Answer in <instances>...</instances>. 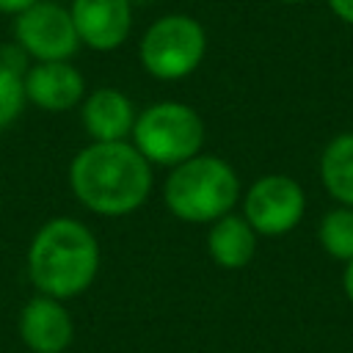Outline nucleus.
Segmentation results:
<instances>
[{
    "instance_id": "obj_1",
    "label": "nucleus",
    "mask_w": 353,
    "mask_h": 353,
    "mask_svg": "<svg viewBox=\"0 0 353 353\" xmlns=\"http://www.w3.org/2000/svg\"><path fill=\"white\" fill-rule=\"evenodd\" d=\"M69 188L94 215H130L152 193V165L132 141H91L69 163Z\"/></svg>"
},
{
    "instance_id": "obj_2",
    "label": "nucleus",
    "mask_w": 353,
    "mask_h": 353,
    "mask_svg": "<svg viewBox=\"0 0 353 353\" xmlns=\"http://www.w3.org/2000/svg\"><path fill=\"white\" fill-rule=\"evenodd\" d=\"M99 270V243L74 218H50L28 245V276L39 295L69 301L83 295Z\"/></svg>"
},
{
    "instance_id": "obj_3",
    "label": "nucleus",
    "mask_w": 353,
    "mask_h": 353,
    "mask_svg": "<svg viewBox=\"0 0 353 353\" xmlns=\"http://www.w3.org/2000/svg\"><path fill=\"white\" fill-rule=\"evenodd\" d=\"M240 199L234 168L215 154H196L171 168L163 185L168 212L185 223H212L232 212Z\"/></svg>"
},
{
    "instance_id": "obj_4",
    "label": "nucleus",
    "mask_w": 353,
    "mask_h": 353,
    "mask_svg": "<svg viewBox=\"0 0 353 353\" xmlns=\"http://www.w3.org/2000/svg\"><path fill=\"white\" fill-rule=\"evenodd\" d=\"M130 141L149 160V165L174 168L201 152L204 121L199 110L185 102H154L138 113Z\"/></svg>"
},
{
    "instance_id": "obj_5",
    "label": "nucleus",
    "mask_w": 353,
    "mask_h": 353,
    "mask_svg": "<svg viewBox=\"0 0 353 353\" xmlns=\"http://www.w3.org/2000/svg\"><path fill=\"white\" fill-rule=\"evenodd\" d=\"M207 55V30L188 14H165L154 19L138 44L141 66L149 77L174 83L190 77Z\"/></svg>"
},
{
    "instance_id": "obj_6",
    "label": "nucleus",
    "mask_w": 353,
    "mask_h": 353,
    "mask_svg": "<svg viewBox=\"0 0 353 353\" xmlns=\"http://www.w3.org/2000/svg\"><path fill=\"white\" fill-rule=\"evenodd\" d=\"M14 41L28 58L39 61H72L83 47L66 6L55 0H39L28 11L14 17Z\"/></svg>"
},
{
    "instance_id": "obj_7",
    "label": "nucleus",
    "mask_w": 353,
    "mask_h": 353,
    "mask_svg": "<svg viewBox=\"0 0 353 353\" xmlns=\"http://www.w3.org/2000/svg\"><path fill=\"white\" fill-rule=\"evenodd\" d=\"M306 210L303 188L287 174L259 176L243 196V218L256 234L279 237L292 232Z\"/></svg>"
},
{
    "instance_id": "obj_8",
    "label": "nucleus",
    "mask_w": 353,
    "mask_h": 353,
    "mask_svg": "<svg viewBox=\"0 0 353 353\" xmlns=\"http://www.w3.org/2000/svg\"><path fill=\"white\" fill-rule=\"evenodd\" d=\"M69 14L80 44L94 52H113L132 33L130 0H72Z\"/></svg>"
},
{
    "instance_id": "obj_9",
    "label": "nucleus",
    "mask_w": 353,
    "mask_h": 353,
    "mask_svg": "<svg viewBox=\"0 0 353 353\" xmlns=\"http://www.w3.org/2000/svg\"><path fill=\"white\" fill-rule=\"evenodd\" d=\"M25 99L47 113H63L83 102L85 80L72 61H39L22 74Z\"/></svg>"
},
{
    "instance_id": "obj_10",
    "label": "nucleus",
    "mask_w": 353,
    "mask_h": 353,
    "mask_svg": "<svg viewBox=\"0 0 353 353\" xmlns=\"http://www.w3.org/2000/svg\"><path fill=\"white\" fill-rule=\"evenodd\" d=\"M19 339L30 353H63L74 339V323L63 301L33 295L19 312Z\"/></svg>"
},
{
    "instance_id": "obj_11",
    "label": "nucleus",
    "mask_w": 353,
    "mask_h": 353,
    "mask_svg": "<svg viewBox=\"0 0 353 353\" xmlns=\"http://www.w3.org/2000/svg\"><path fill=\"white\" fill-rule=\"evenodd\" d=\"M138 110L132 99L119 88H94L80 102V121L91 141H130Z\"/></svg>"
},
{
    "instance_id": "obj_12",
    "label": "nucleus",
    "mask_w": 353,
    "mask_h": 353,
    "mask_svg": "<svg viewBox=\"0 0 353 353\" xmlns=\"http://www.w3.org/2000/svg\"><path fill=\"white\" fill-rule=\"evenodd\" d=\"M207 251L210 259L223 270L245 268L256 254V232L243 215H223L210 223L207 232Z\"/></svg>"
},
{
    "instance_id": "obj_13",
    "label": "nucleus",
    "mask_w": 353,
    "mask_h": 353,
    "mask_svg": "<svg viewBox=\"0 0 353 353\" xmlns=\"http://www.w3.org/2000/svg\"><path fill=\"white\" fill-rule=\"evenodd\" d=\"M320 179L331 199L342 207H353V132L331 138L320 154Z\"/></svg>"
},
{
    "instance_id": "obj_14",
    "label": "nucleus",
    "mask_w": 353,
    "mask_h": 353,
    "mask_svg": "<svg viewBox=\"0 0 353 353\" xmlns=\"http://www.w3.org/2000/svg\"><path fill=\"white\" fill-rule=\"evenodd\" d=\"M317 237L328 256L350 262L353 259V207H336L325 212L320 221Z\"/></svg>"
},
{
    "instance_id": "obj_15",
    "label": "nucleus",
    "mask_w": 353,
    "mask_h": 353,
    "mask_svg": "<svg viewBox=\"0 0 353 353\" xmlns=\"http://www.w3.org/2000/svg\"><path fill=\"white\" fill-rule=\"evenodd\" d=\"M25 105L28 99H25L22 74L0 63V130L11 127L22 116Z\"/></svg>"
},
{
    "instance_id": "obj_16",
    "label": "nucleus",
    "mask_w": 353,
    "mask_h": 353,
    "mask_svg": "<svg viewBox=\"0 0 353 353\" xmlns=\"http://www.w3.org/2000/svg\"><path fill=\"white\" fill-rule=\"evenodd\" d=\"M325 3H328L331 14H334L336 19L353 25V0H325Z\"/></svg>"
},
{
    "instance_id": "obj_17",
    "label": "nucleus",
    "mask_w": 353,
    "mask_h": 353,
    "mask_svg": "<svg viewBox=\"0 0 353 353\" xmlns=\"http://www.w3.org/2000/svg\"><path fill=\"white\" fill-rule=\"evenodd\" d=\"M33 3L39 0H0V14H8V17H17L22 11H28Z\"/></svg>"
},
{
    "instance_id": "obj_18",
    "label": "nucleus",
    "mask_w": 353,
    "mask_h": 353,
    "mask_svg": "<svg viewBox=\"0 0 353 353\" xmlns=\"http://www.w3.org/2000/svg\"><path fill=\"white\" fill-rule=\"evenodd\" d=\"M342 287H345V295H347V301L353 303V259L345 265V273H342Z\"/></svg>"
},
{
    "instance_id": "obj_19",
    "label": "nucleus",
    "mask_w": 353,
    "mask_h": 353,
    "mask_svg": "<svg viewBox=\"0 0 353 353\" xmlns=\"http://www.w3.org/2000/svg\"><path fill=\"white\" fill-rule=\"evenodd\" d=\"M279 3H290V6H295V3H306V0H279Z\"/></svg>"
},
{
    "instance_id": "obj_20",
    "label": "nucleus",
    "mask_w": 353,
    "mask_h": 353,
    "mask_svg": "<svg viewBox=\"0 0 353 353\" xmlns=\"http://www.w3.org/2000/svg\"><path fill=\"white\" fill-rule=\"evenodd\" d=\"M130 3H141V0H130Z\"/></svg>"
}]
</instances>
